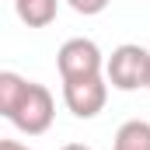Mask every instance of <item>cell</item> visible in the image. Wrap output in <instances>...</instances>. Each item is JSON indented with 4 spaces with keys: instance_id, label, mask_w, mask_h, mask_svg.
<instances>
[{
    "instance_id": "1",
    "label": "cell",
    "mask_w": 150,
    "mask_h": 150,
    "mask_svg": "<svg viewBox=\"0 0 150 150\" xmlns=\"http://www.w3.org/2000/svg\"><path fill=\"white\" fill-rule=\"evenodd\" d=\"M105 77L115 91H140L150 80V52L136 42L115 45L112 56L105 59Z\"/></svg>"
},
{
    "instance_id": "2",
    "label": "cell",
    "mask_w": 150,
    "mask_h": 150,
    "mask_svg": "<svg viewBox=\"0 0 150 150\" xmlns=\"http://www.w3.org/2000/svg\"><path fill=\"white\" fill-rule=\"evenodd\" d=\"M56 67L63 80H84V77H101L105 74V56L94 38H67L56 52Z\"/></svg>"
},
{
    "instance_id": "3",
    "label": "cell",
    "mask_w": 150,
    "mask_h": 150,
    "mask_svg": "<svg viewBox=\"0 0 150 150\" xmlns=\"http://www.w3.org/2000/svg\"><path fill=\"white\" fill-rule=\"evenodd\" d=\"M52 115H56V101H52V91L45 87V84H28V91H25V98H21V105L14 108V115L7 119L14 129H21L25 136H42V133H49V126H52Z\"/></svg>"
},
{
    "instance_id": "4",
    "label": "cell",
    "mask_w": 150,
    "mask_h": 150,
    "mask_svg": "<svg viewBox=\"0 0 150 150\" xmlns=\"http://www.w3.org/2000/svg\"><path fill=\"white\" fill-rule=\"evenodd\" d=\"M63 101L77 119H94L108 101V77H84V80H63Z\"/></svg>"
},
{
    "instance_id": "5",
    "label": "cell",
    "mask_w": 150,
    "mask_h": 150,
    "mask_svg": "<svg viewBox=\"0 0 150 150\" xmlns=\"http://www.w3.org/2000/svg\"><path fill=\"white\" fill-rule=\"evenodd\" d=\"M59 0H14V14L28 25V28H49L56 21Z\"/></svg>"
},
{
    "instance_id": "6",
    "label": "cell",
    "mask_w": 150,
    "mask_h": 150,
    "mask_svg": "<svg viewBox=\"0 0 150 150\" xmlns=\"http://www.w3.org/2000/svg\"><path fill=\"white\" fill-rule=\"evenodd\" d=\"M112 150H150V122L147 119H129L119 126Z\"/></svg>"
},
{
    "instance_id": "7",
    "label": "cell",
    "mask_w": 150,
    "mask_h": 150,
    "mask_svg": "<svg viewBox=\"0 0 150 150\" xmlns=\"http://www.w3.org/2000/svg\"><path fill=\"white\" fill-rule=\"evenodd\" d=\"M28 84H32V80H25L21 74H14V70H4V74H0V115H4V119L14 115V108L21 105V98H25V91H28Z\"/></svg>"
},
{
    "instance_id": "8",
    "label": "cell",
    "mask_w": 150,
    "mask_h": 150,
    "mask_svg": "<svg viewBox=\"0 0 150 150\" xmlns=\"http://www.w3.org/2000/svg\"><path fill=\"white\" fill-rule=\"evenodd\" d=\"M70 7H74L77 14H84V18H94V14H101L112 0H67Z\"/></svg>"
},
{
    "instance_id": "9",
    "label": "cell",
    "mask_w": 150,
    "mask_h": 150,
    "mask_svg": "<svg viewBox=\"0 0 150 150\" xmlns=\"http://www.w3.org/2000/svg\"><path fill=\"white\" fill-rule=\"evenodd\" d=\"M0 150H32V147H25L18 140H0Z\"/></svg>"
},
{
    "instance_id": "10",
    "label": "cell",
    "mask_w": 150,
    "mask_h": 150,
    "mask_svg": "<svg viewBox=\"0 0 150 150\" xmlns=\"http://www.w3.org/2000/svg\"><path fill=\"white\" fill-rule=\"evenodd\" d=\"M59 150H94V147H87V143H67V147H59Z\"/></svg>"
},
{
    "instance_id": "11",
    "label": "cell",
    "mask_w": 150,
    "mask_h": 150,
    "mask_svg": "<svg viewBox=\"0 0 150 150\" xmlns=\"http://www.w3.org/2000/svg\"><path fill=\"white\" fill-rule=\"evenodd\" d=\"M147 91H150V80H147Z\"/></svg>"
}]
</instances>
